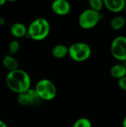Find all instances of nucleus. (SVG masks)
Listing matches in <instances>:
<instances>
[{"label": "nucleus", "mask_w": 126, "mask_h": 127, "mask_svg": "<svg viewBox=\"0 0 126 127\" xmlns=\"http://www.w3.org/2000/svg\"><path fill=\"white\" fill-rule=\"evenodd\" d=\"M19 48H20V43L19 42L18 40L13 39L10 41V42L9 43L8 50L10 55L13 56L14 54H16L19 51Z\"/></svg>", "instance_id": "nucleus-17"}, {"label": "nucleus", "mask_w": 126, "mask_h": 127, "mask_svg": "<svg viewBox=\"0 0 126 127\" xmlns=\"http://www.w3.org/2000/svg\"><path fill=\"white\" fill-rule=\"evenodd\" d=\"M34 90L42 100L49 101L53 100L57 94L55 84L48 79H42L37 82Z\"/></svg>", "instance_id": "nucleus-4"}, {"label": "nucleus", "mask_w": 126, "mask_h": 127, "mask_svg": "<svg viewBox=\"0 0 126 127\" xmlns=\"http://www.w3.org/2000/svg\"><path fill=\"white\" fill-rule=\"evenodd\" d=\"M126 20L123 16H117L110 22V26L114 31H120L126 25Z\"/></svg>", "instance_id": "nucleus-13"}, {"label": "nucleus", "mask_w": 126, "mask_h": 127, "mask_svg": "<svg viewBox=\"0 0 126 127\" xmlns=\"http://www.w3.org/2000/svg\"><path fill=\"white\" fill-rule=\"evenodd\" d=\"M123 65L125 66V68H126V60L125 61V62H124V63H123Z\"/></svg>", "instance_id": "nucleus-24"}, {"label": "nucleus", "mask_w": 126, "mask_h": 127, "mask_svg": "<svg viewBox=\"0 0 126 127\" xmlns=\"http://www.w3.org/2000/svg\"><path fill=\"white\" fill-rule=\"evenodd\" d=\"M68 54V47L63 44H58L53 47L51 50L52 56L56 59H62Z\"/></svg>", "instance_id": "nucleus-11"}, {"label": "nucleus", "mask_w": 126, "mask_h": 127, "mask_svg": "<svg viewBox=\"0 0 126 127\" xmlns=\"http://www.w3.org/2000/svg\"><path fill=\"white\" fill-rule=\"evenodd\" d=\"M5 3H6V1L5 0H0V7L3 6Z\"/></svg>", "instance_id": "nucleus-23"}, {"label": "nucleus", "mask_w": 126, "mask_h": 127, "mask_svg": "<svg viewBox=\"0 0 126 127\" xmlns=\"http://www.w3.org/2000/svg\"><path fill=\"white\" fill-rule=\"evenodd\" d=\"M27 28V36L35 41H41L46 39L50 31V25L49 21L41 17L33 20Z\"/></svg>", "instance_id": "nucleus-2"}, {"label": "nucleus", "mask_w": 126, "mask_h": 127, "mask_svg": "<svg viewBox=\"0 0 126 127\" xmlns=\"http://www.w3.org/2000/svg\"><path fill=\"white\" fill-rule=\"evenodd\" d=\"M10 32L13 37L16 39H21L27 36V28L23 23L15 22L10 26Z\"/></svg>", "instance_id": "nucleus-9"}, {"label": "nucleus", "mask_w": 126, "mask_h": 127, "mask_svg": "<svg viewBox=\"0 0 126 127\" xmlns=\"http://www.w3.org/2000/svg\"><path fill=\"white\" fill-rule=\"evenodd\" d=\"M6 85L11 92L19 95L26 92L30 89L31 78L27 71L18 68L7 73Z\"/></svg>", "instance_id": "nucleus-1"}, {"label": "nucleus", "mask_w": 126, "mask_h": 127, "mask_svg": "<svg viewBox=\"0 0 126 127\" xmlns=\"http://www.w3.org/2000/svg\"><path fill=\"white\" fill-rule=\"evenodd\" d=\"M104 7L112 13H120L124 10L126 1L125 0H104Z\"/></svg>", "instance_id": "nucleus-8"}, {"label": "nucleus", "mask_w": 126, "mask_h": 127, "mask_svg": "<svg viewBox=\"0 0 126 127\" xmlns=\"http://www.w3.org/2000/svg\"><path fill=\"white\" fill-rule=\"evenodd\" d=\"M88 4L90 6V9L99 13H100V11L104 7L103 1L102 0H90L88 1Z\"/></svg>", "instance_id": "nucleus-15"}, {"label": "nucleus", "mask_w": 126, "mask_h": 127, "mask_svg": "<svg viewBox=\"0 0 126 127\" xmlns=\"http://www.w3.org/2000/svg\"><path fill=\"white\" fill-rule=\"evenodd\" d=\"M0 127H7V125L4 121L0 120Z\"/></svg>", "instance_id": "nucleus-21"}, {"label": "nucleus", "mask_w": 126, "mask_h": 127, "mask_svg": "<svg viewBox=\"0 0 126 127\" xmlns=\"http://www.w3.org/2000/svg\"><path fill=\"white\" fill-rule=\"evenodd\" d=\"M72 127H92V124L88 118H80L74 123Z\"/></svg>", "instance_id": "nucleus-16"}, {"label": "nucleus", "mask_w": 126, "mask_h": 127, "mask_svg": "<svg viewBox=\"0 0 126 127\" xmlns=\"http://www.w3.org/2000/svg\"><path fill=\"white\" fill-rule=\"evenodd\" d=\"M123 127H126V116L123 121Z\"/></svg>", "instance_id": "nucleus-22"}, {"label": "nucleus", "mask_w": 126, "mask_h": 127, "mask_svg": "<svg viewBox=\"0 0 126 127\" xmlns=\"http://www.w3.org/2000/svg\"><path fill=\"white\" fill-rule=\"evenodd\" d=\"M2 64L3 66L9 71V72L15 71L19 68L18 61L13 56L10 54H7L4 56V57L2 60Z\"/></svg>", "instance_id": "nucleus-10"}, {"label": "nucleus", "mask_w": 126, "mask_h": 127, "mask_svg": "<svg viewBox=\"0 0 126 127\" xmlns=\"http://www.w3.org/2000/svg\"><path fill=\"white\" fill-rule=\"evenodd\" d=\"M110 74L114 79L120 80L126 76V68L123 64H115L111 68Z\"/></svg>", "instance_id": "nucleus-12"}, {"label": "nucleus", "mask_w": 126, "mask_h": 127, "mask_svg": "<svg viewBox=\"0 0 126 127\" xmlns=\"http://www.w3.org/2000/svg\"><path fill=\"white\" fill-rule=\"evenodd\" d=\"M92 50L91 46L83 42L73 43L68 47V55L70 58L77 63H82L88 60L91 56Z\"/></svg>", "instance_id": "nucleus-3"}, {"label": "nucleus", "mask_w": 126, "mask_h": 127, "mask_svg": "<svg viewBox=\"0 0 126 127\" xmlns=\"http://www.w3.org/2000/svg\"><path fill=\"white\" fill-rule=\"evenodd\" d=\"M27 94L28 97H29L30 106H37L42 101V100L38 96V95L36 94L34 89L30 88L29 90L27 91Z\"/></svg>", "instance_id": "nucleus-14"}, {"label": "nucleus", "mask_w": 126, "mask_h": 127, "mask_svg": "<svg viewBox=\"0 0 126 127\" xmlns=\"http://www.w3.org/2000/svg\"><path fill=\"white\" fill-rule=\"evenodd\" d=\"M111 53L116 60L125 62L126 60V36H118L115 37L111 45Z\"/></svg>", "instance_id": "nucleus-6"}, {"label": "nucleus", "mask_w": 126, "mask_h": 127, "mask_svg": "<svg viewBox=\"0 0 126 127\" xmlns=\"http://www.w3.org/2000/svg\"><path fill=\"white\" fill-rule=\"evenodd\" d=\"M5 24V19L4 17L0 16V26H2Z\"/></svg>", "instance_id": "nucleus-20"}, {"label": "nucleus", "mask_w": 126, "mask_h": 127, "mask_svg": "<svg viewBox=\"0 0 126 127\" xmlns=\"http://www.w3.org/2000/svg\"><path fill=\"white\" fill-rule=\"evenodd\" d=\"M117 84H118V86L120 87V89L126 92V76L122 77L120 80H118Z\"/></svg>", "instance_id": "nucleus-19"}, {"label": "nucleus", "mask_w": 126, "mask_h": 127, "mask_svg": "<svg viewBox=\"0 0 126 127\" xmlns=\"http://www.w3.org/2000/svg\"><path fill=\"white\" fill-rule=\"evenodd\" d=\"M102 19V15L90 8L84 10L79 16V25L85 30H90L95 28L100 20Z\"/></svg>", "instance_id": "nucleus-5"}, {"label": "nucleus", "mask_w": 126, "mask_h": 127, "mask_svg": "<svg viewBox=\"0 0 126 127\" xmlns=\"http://www.w3.org/2000/svg\"><path fill=\"white\" fill-rule=\"evenodd\" d=\"M71 4L66 0H55L51 4V10L58 16H65L71 11Z\"/></svg>", "instance_id": "nucleus-7"}, {"label": "nucleus", "mask_w": 126, "mask_h": 127, "mask_svg": "<svg viewBox=\"0 0 126 127\" xmlns=\"http://www.w3.org/2000/svg\"><path fill=\"white\" fill-rule=\"evenodd\" d=\"M17 101L21 106H30L29 97L27 94V92H24V93L19 94L17 95Z\"/></svg>", "instance_id": "nucleus-18"}, {"label": "nucleus", "mask_w": 126, "mask_h": 127, "mask_svg": "<svg viewBox=\"0 0 126 127\" xmlns=\"http://www.w3.org/2000/svg\"><path fill=\"white\" fill-rule=\"evenodd\" d=\"M124 10H125V11L126 12V7H125V9H124Z\"/></svg>", "instance_id": "nucleus-25"}]
</instances>
